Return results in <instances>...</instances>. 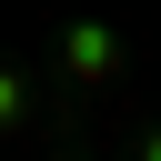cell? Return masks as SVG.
Wrapping results in <instances>:
<instances>
[{"instance_id": "3957f363", "label": "cell", "mask_w": 161, "mask_h": 161, "mask_svg": "<svg viewBox=\"0 0 161 161\" xmlns=\"http://www.w3.org/2000/svg\"><path fill=\"white\" fill-rule=\"evenodd\" d=\"M141 161H161V131H151V141H141Z\"/></svg>"}, {"instance_id": "7a4b0ae2", "label": "cell", "mask_w": 161, "mask_h": 161, "mask_svg": "<svg viewBox=\"0 0 161 161\" xmlns=\"http://www.w3.org/2000/svg\"><path fill=\"white\" fill-rule=\"evenodd\" d=\"M10 111H20V80H10V70H0V121H10Z\"/></svg>"}, {"instance_id": "6da1fadb", "label": "cell", "mask_w": 161, "mask_h": 161, "mask_svg": "<svg viewBox=\"0 0 161 161\" xmlns=\"http://www.w3.org/2000/svg\"><path fill=\"white\" fill-rule=\"evenodd\" d=\"M70 70H91V80H111V70H121V50H111L101 30H70Z\"/></svg>"}]
</instances>
